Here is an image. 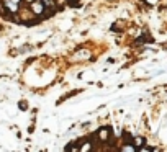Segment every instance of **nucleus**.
<instances>
[{
    "label": "nucleus",
    "instance_id": "1",
    "mask_svg": "<svg viewBox=\"0 0 167 152\" xmlns=\"http://www.w3.org/2000/svg\"><path fill=\"white\" fill-rule=\"evenodd\" d=\"M31 10H33V13H35V15H43V13H44V3L43 2H40V0H33L31 2Z\"/></svg>",
    "mask_w": 167,
    "mask_h": 152
},
{
    "label": "nucleus",
    "instance_id": "2",
    "mask_svg": "<svg viewBox=\"0 0 167 152\" xmlns=\"http://www.w3.org/2000/svg\"><path fill=\"white\" fill-rule=\"evenodd\" d=\"M98 137H100V141H108V137H110V129H108V128L100 129L98 131Z\"/></svg>",
    "mask_w": 167,
    "mask_h": 152
},
{
    "label": "nucleus",
    "instance_id": "3",
    "mask_svg": "<svg viewBox=\"0 0 167 152\" xmlns=\"http://www.w3.org/2000/svg\"><path fill=\"white\" fill-rule=\"evenodd\" d=\"M7 7H8V8H10V12H13V13H15V12L18 10V7H17V3H13V2H12V0H7Z\"/></svg>",
    "mask_w": 167,
    "mask_h": 152
},
{
    "label": "nucleus",
    "instance_id": "4",
    "mask_svg": "<svg viewBox=\"0 0 167 152\" xmlns=\"http://www.w3.org/2000/svg\"><path fill=\"white\" fill-rule=\"evenodd\" d=\"M133 142H135V147H136V149H139V147L144 144V139H142V137H136Z\"/></svg>",
    "mask_w": 167,
    "mask_h": 152
},
{
    "label": "nucleus",
    "instance_id": "5",
    "mask_svg": "<svg viewBox=\"0 0 167 152\" xmlns=\"http://www.w3.org/2000/svg\"><path fill=\"white\" fill-rule=\"evenodd\" d=\"M123 150H138V149H136L135 146H130V144H128V146H123Z\"/></svg>",
    "mask_w": 167,
    "mask_h": 152
},
{
    "label": "nucleus",
    "instance_id": "6",
    "mask_svg": "<svg viewBox=\"0 0 167 152\" xmlns=\"http://www.w3.org/2000/svg\"><path fill=\"white\" fill-rule=\"evenodd\" d=\"M43 3H44V5H47V7H49V5H52V0H43Z\"/></svg>",
    "mask_w": 167,
    "mask_h": 152
},
{
    "label": "nucleus",
    "instance_id": "7",
    "mask_svg": "<svg viewBox=\"0 0 167 152\" xmlns=\"http://www.w3.org/2000/svg\"><path fill=\"white\" fill-rule=\"evenodd\" d=\"M26 106H28L26 103H20V108H21V110H26Z\"/></svg>",
    "mask_w": 167,
    "mask_h": 152
},
{
    "label": "nucleus",
    "instance_id": "8",
    "mask_svg": "<svg viewBox=\"0 0 167 152\" xmlns=\"http://www.w3.org/2000/svg\"><path fill=\"white\" fill-rule=\"evenodd\" d=\"M12 2H13V3H20V0H12Z\"/></svg>",
    "mask_w": 167,
    "mask_h": 152
},
{
    "label": "nucleus",
    "instance_id": "9",
    "mask_svg": "<svg viewBox=\"0 0 167 152\" xmlns=\"http://www.w3.org/2000/svg\"><path fill=\"white\" fill-rule=\"evenodd\" d=\"M25 2H28V3H31V2H33V0H25Z\"/></svg>",
    "mask_w": 167,
    "mask_h": 152
},
{
    "label": "nucleus",
    "instance_id": "10",
    "mask_svg": "<svg viewBox=\"0 0 167 152\" xmlns=\"http://www.w3.org/2000/svg\"><path fill=\"white\" fill-rule=\"evenodd\" d=\"M72 2H79V0H72Z\"/></svg>",
    "mask_w": 167,
    "mask_h": 152
}]
</instances>
